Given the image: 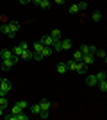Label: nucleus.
I'll return each mask as SVG.
<instances>
[{"instance_id":"5","label":"nucleus","mask_w":107,"mask_h":120,"mask_svg":"<svg viewBox=\"0 0 107 120\" xmlns=\"http://www.w3.org/2000/svg\"><path fill=\"white\" fill-rule=\"evenodd\" d=\"M39 41H41V43H43L45 47H52V43H54V38H52L50 34H45V36H43V38H41Z\"/></svg>"},{"instance_id":"15","label":"nucleus","mask_w":107,"mask_h":120,"mask_svg":"<svg viewBox=\"0 0 107 120\" xmlns=\"http://www.w3.org/2000/svg\"><path fill=\"white\" fill-rule=\"evenodd\" d=\"M21 59H32V50L31 49H27V50H23V52H21Z\"/></svg>"},{"instance_id":"36","label":"nucleus","mask_w":107,"mask_h":120,"mask_svg":"<svg viewBox=\"0 0 107 120\" xmlns=\"http://www.w3.org/2000/svg\"><path fill=\"white\" fill-rule=\"evenodd\" d=\"M29 2H31V0H20V4H23V5H25V4H29Z\"/></svg>"},{"instance_id":"25","label":"nucleus","mask_w":107,"mask_h":120,"mask_svg":"<svg viewBox=\"0 0 107 120\" xmlns=\"http://www.w3.org/2000/svg\"><path fill=\"white\" fill-rule=\"evenodd\" d=\"M27 118H29V115H23V111L18 113V115H14V120H27Z\"/></svg>"},{"instance_id":"1","label":"nucleus","mask_w":107,"mask_h":120,"mask_svg":"<svg viewBox=\"0 0 107 120\" xmlns=\"http://www.w3.org/2000/svg\"><path fill=\"white\" fill-rule=\"evenodd\" d=\"M11 90H13V84H11L9 79H2L0 81V95H7Z\"/></svg>"},{"instance_id":"16","label":"nucleus","mask_w":107,"mask_h":120,"mask_svg":"<svg viewBox=\"0 0 107 120\" xmlns=\"http://www.w3.org/2000/svg\"><path fill=\"white\" fill-rule=\"evenodd\" d=\"M98 88H100V91H104V93H105V91H107V81L105 79H104V81H98Z\"/></svg>"},{"instance_id":"37","label":"nucleus","mask_w":107,"mask_h":120,"mask_svg":"<svg viewBox=\"0 0 107 120\" xmlns=\"http://www.w3.org/2000/svg\"><path fill=\"white\" fill-rule=\"evenodd\" d=\"M2 115H4V109H2V108H0V116H2Z\"/></svg>"},{"instance_id":"3","label":"nucleus","mask_w":107,"mask_h":120,"mask_svg":"<svg viewBox=\"0 0 107 120\" xmlns=\"http://www.w3.org/2000/svg\"><path fill=\"white\" fill-rule=\"evenodd\" d=\"M7 27H9V36H7V38L13 40V38L16 36V32H18V29H20V23H18V22H9Z\"/></svg>"},{"instance_id":"35","label":"nucleus","mask_w":107,"mask_h":120,"mask_svg":"<svg viewBox=\"0 0 107 120\" xmlns=\"http://www.w3.org/2000/svg\"><path fill=\"white\" fill-rule=\"evenodd\" d=\"M31 2H32L34 5H39V4H41V0H31Z\"/></svg>"},{"instance_id":"18","label":"nucleus","mask_w":107,"mask_h":120,"mask_svg":"<svg viewBox=\"0 0 107 120\" xmlns=\"http://www.w3.org/2000/svg\"><path fill=\"white\" fill-rule=\"evenodd\" d=\"M50 36L54 38V40H61V29H54Z\"/></svg>"},{"instance_id":"2","label":"nucleus","mask_w":107,"mask_h":120,"mask_svg":"<svg viewBox=\"0 0 107 120\" xmlns=\"http://www.w3.org/2000/svg\"><path fill=\"white\" fill-rule=\"evenodd\" d=\"M27 106H29V102H27V100H18V102L13 106V113H14V115H18V113H21V111L27 109Z\"/></svg>"},{"instance_id":"24","label":"nucleus","mask_w":107,"mask_h":120,"mask_svg":"<svg viewBox=\"0 0 107 120\" xmlns=\"http://www.w3.org/2000/svg\"><path fill=\"white\" fill-rule=\"evenodd\" d=\"M95 77H97V81H104V79L107 77V72H98Z\"/></svg>"},{"instance_id":"10","label":"nucleus","mask_w":107,"mask_h":120,"mask_svg":"<svg viewBox=\"0 0 107 120\" xmlns=\"http://www.w3.org/2000/svg\"><path fill=\"white\" fill-rule=\"evenodd\" d=\"M86 84L87 86H97L98 84L97 77H95V75H87V77H86Z\"/></svg>"},{"instance_id":"30","label":"nucleus","mask_w":107,"mask_h":120,"mask_svg":"<svg viewBox=\"0 0 107 120\" xmlns=\"http://www.w3.org/2000/svg\"><path fill=\"white\" fill-rule=\"evenodd\" d=\"M97 47H95V45H89V54H93V56H95V52H97Z\"/></svg>"},{"instance_id":"9","label":"nucleus","mask_w":107,"mask_h":120,"mask_svg":"<svg viewBox=\"0 0 107 120\" xmlns=\"http://www.w3.org/2000/svg\"><path fill=\"white\" fill-rule=\"evenodd\" d=\"M13 66H14L13 59H2V68H4V70H11Z\"/></svg>"},{"instance_id":"32","label":"nucleus","mask_w":107,"mask_h":120,"mask_svg":"<svg viewBox=\"0 0 107 120\" xmlns=\"http://www.w3.org/2000/svg\"><path fill=\"white\" fill-rule=\"evenodd\" d=\"M39 116H41V118H48V111H41Z\"/></svg>"},{"instance_id":"27","label":"nucleus","mask_w":107,"mask_h":120,"mask_svg":"<svg viewBox=\"0 0 107 120\" xmlns=\"http://www.w3.org/2000/svg\"><path fill=\"white\" fill-rule=\"evenodd\" d=\"M0 30H2V34L9 36V27H7V23H4V25H2V27H0Z\"/></svg>"},{"instance_id":"21","label":"nucleus","mask_w":107,"mask_h":120,"mask_svg":"<svg viewBox=\"0 0 107 120\" xmlns=\"http://www.w3.org/2000/svg\"><path fill=\"white\" fill-rule=\"evenodd\" d=\"M82 56H84V54H82L80 50H75V54H73L71 59H73V61H82Z\"/></svg>"},{"instance_id":"19","label":"nucleus","mask_w":107,"mask_h":120,"mask_svg":"<svg viewBox=\"0 0 107 120\" xmlns=\"http://www.w3.org/2000/svg\"><path fill=\"white\" fill-rule=\"evenodd\" d=\"M7 104H9V102H7L5 95H0V108H2V109H5V108H7Z\"/></svg>"},{"instance_id":"38","label":"nucleus","mask_w":107,"mask_h":120,"mask_svg":"<svg viewBox=\"0 0 107 120\" xmlns=\"http://www.w3.org/2000/svg\"><path fill=\"white\" fill-rule=\"evenodd\" d=\"M0 81H2V77H0Z\"/></svg>"},{"instance_id":"23","label":"nucleus","mask_w":107,"mask_h":120,"mask_svg":"<svg viewBox=\"0 0 107 120\" xmlns=\"http://www.w3.org/2000/svg\"><path fill=\"white\" fill-rule=\"evenodd\" d=\"M82 52V54H89V45H87V43H82L80 45V49H79Z\"/></svg>"},{"instance_id":"22","label":"nucleus","mask_w":107,"mask_h":120,"mask_svg":"<svg viewBox=\"0 0 107 120\" xmlns=\"http://www.w3.org/2000/svg\"><path fill=\"white\" fill-rule=\"evenodd\" d=\"M21 52H23V49H21L20 45H16L14 49H13V54H14V56H18V57H21Z\"/></svg>"},{"instance_id":"31","label":"nucleus","mask_w":107,"mask_h":120,"mask_svg":"<svg viewBox=\"0 0 107 120\" xmlns=\"http://www.w3.org/2000/svg\"><path fill=\"white\" fill-rule=\"evenodd\" d=\"M20 47H21L23 50H27V49H29V43H27V41H21V43H20Z\"/></svg>"},{"instance_id":"13","label":"nucleus","mask_w":107,"mask_h":120,"mask_svg":"<svg viewBox=\"0 0 107 120\" xmlns=\"http://www.w3.org/2000/svg\"><path fill=\"white\" fill-rule=\"evenodd\" d=\"M57 72H59V74H66V72H68V66H66L64 61H61V63L57 65Z\"/></svg>"},{"instance_id":"7","label":"nucleus","mask_w":107,"mask_h":120,"mask_svg":"<svg viewBox=\"0 0 107 120\" xmlns=\"http://www.w3.org/2000/svg\"><path fill=\"white\" fill-rule=\"evenodd\" d=\"M71 45H73V41H71V40H62V41H61V50H64V52H66V50L71 49Z\"/></svg>"},{"instance_id":"29","label":"nucleus","mask_w":107,"mask_h":120,"mask_svg":"<svg viewBox=\"0 0 107 120\" xmlns=\"http://www.w3.org/2000/svg\"><path fill=\"white\" fill-rule=\"evenodd\" d=\"M77 5H79V11H86V7H87V4H86V2H79Z\"/></svg>"},{"instance_id":"33","label":"nucleus","mask_w":107,"mask_h":120,"mask_svg":"<svg viewBox=\"0 0 107 120\" xmlns=\"http://www.w3.org/2000/svg\"><path fill=\"white\" fill-rule=\"evenodd\" d=\"M54 2H55L57 5H62V4H64V2H66V0H54Z\"/></svg>"},{"instance_id":"17","label":"nucleus","mask_w":107,"mask_h":120,"mask_svg":"<svg viewBox=\"0 0 107 120\" xmlns=\"http://www.w3.org/2000/svg\"><path fill=\"white\" fill-rule=\"evenodd\" d=\"M91 18H93V22H100L102 20V11H95L91 15Z\"/></svg>"},{"instance_id":"4","label":"nucleus","mask_w":107,"mask_h":120,"mask_svg":"<svg viewBox=\"0 0 107 120\" xmlns=\"http://www.w3.org/2000/svg\"><path fill=\"white\" fill-rule=\"evenodd\" d=\"M82 63H84L86 66L93 65V63H95V56H93V54H84V56H82Z\"/></svg>"},{"instance_id":"6","label":"nucleus","mask_w":107,"mask_h":120,"mask_svg":"<svg viewBox=\"0 0 107 120\" xmlns=\"http://www.w3.org/2000/svg\"><path fill=\"white\" fill-rule=\"evenodd\" d=\"M50 100H46V99H41L39 100V108H41V111H48L50 109Z\"/></svg>"},{"instance_id":"20","label":"nucleus","mask_w":107,"mask_h":120,"mask_svg":"<svg viewBox=\"0 0 107 120\" xmlns=\"http://www.w3.org/2000/svg\"><path fill=\"white\" fill-rule=\"evenodd\" d=\"M31 109H32V113H34V115H39V113H41L39 102H38V104H32V106H31Z\"/></svg>"},{"instance_id":"12","label":"nucleus","mask_w":107,"mask_h":120,"mask_svg":"<svg viewBox=\"0 0 107 120\" xmlns=\"http://www.w3.org/2000/svg\"><path fill=\"white\" fill-rule=\"evenodd\" d=\"M0 56H2V59H11V57H13V50L4 49L2 52H0Z\"/></svg>"},{"instance_id":"28","label":"nucleus","mask_w":107,"mask_h":120,"mask_svg":"<svg viewBox=\"0 0 107 120\" xmlns=\"http://www.w3.org/2000/svg\"><path fill=\"white\" fill-rule=\"evenodd\" d=\"M95 54H97L98 57H102V59L105 61V50H97V52H95Z\"/></svg>"},{"instance_id":"11","label":"nucleus","mask_w":107,"mask_h":120,"mask_svg":"<svg viewBox=\"0 0 107 120\" xmlns=\"http://www.w3.org/2000/svg\"><path fill=\"white\" fill-rule=\"evenodd\" d=\"M43 47H45V45H43L41 41H36L34 45H32V50H34L32 54H39V52H41V49H43Z\"/></svg>"},{"instance_id":"34","label":"nucleus","mask_w":107,"mask_h":120,"mask_svg":"<svg viewBox=\"0 0 107 120\" xmlns=\"http://www.w3.org/2000/svg\"><path fill=\"white\" fill-rule=\"evenodd\" d=\"M5 118L7 120H14V113H13V115H5Z\"/></svg>"},{"instance_id":"8","label":"nucleus","mask_w":107,"mask_h":120,"mask_svg":"<svg viewBox=\"0 0 107 120\" xmlns=\"http://www.w3.org/2000/svg\"><path fill=\"white\" fill-rule=\"evenodd\" d=\"M50 54H52V47H43V49H41V52H39L41 59H45V57H48Z\"/></svg>"},{"instance_id":"14","label":"nucleus","mask_w":107,"mask_h":120,"mask_svg":"<svg viewBox=\"0 0 107 120\" xmlns=\"http://www.w3.org/2000/svg\"><path fill=\"white\" fill-rule=\"evenodd\" d=\"M66 66H68V72H75V68H77V61H73V59L66 61Z\"/></svg>"},{"instance_id":"26","label":"nucleus","mask_w":107,"mask_h":120,"mask_svg":"<svg viewBox=\"0 0 107 120\" xmlns=\"http://www.w3.org/2000/svg\"><path fill=\"white\" fill-rule=\"evenodd\" d=\"M70 13H71V15H77V13H80V11H79V5H77V4L70 5Z\"/></svg>"}]
</instances>
